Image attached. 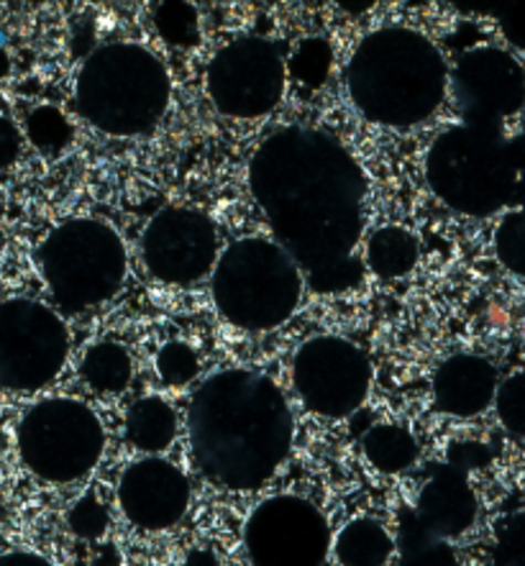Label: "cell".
<instances>
[{"instance_id":"1","label":"cell","mask_w":525,"mask_h":566,"mask_svg":"<svg viewBox=\"0 0 525 566\" xmlns=\"http://www.w3.org/2000/svg\"><path fill=\"white\" fill-rule=\"evenodd\" d=\"M256 206L280 244L308 272L315 293H344L361 280L357 256L367 180L334 136L290 126L260 144L249 165Z\"/></svg>"},{"instance_id":"2","label":"cell","mask_w":525,"mask_h":566,"mask_svg":"<svg viewBox=\"0 0 525 566\" xmlns=\"http://www.w3.org/2000/svg\"><path fill=\"white\" fill-rule=\"evenodd\" d=\"M192 462L225 490H260L293 449V412L272 377L229 369L198 387L188 410Z\"/></svg>"},{"instance_id":"3","label":"cell","mask_w":525,"mask_h":566,"mask_svg":"<svg viewBox=\"0 0 525 566\" xmlns=\"http://www.w3.org/2000/svg\"><path fill=\"white\" fill-rule=\"evenodd\" d=\"M346 91L371 124H423L447 95L449 70L426 34L406 27L377 29L361 39L344 72Z\"/></svg>"},{"instance_id":"4","label":"cell","mask_w":525,"mask_h":566,"mask_svg":"<svg viewBox=\"0 0 525 566\" xmlns=\"http://www.w3.org/2000/svg\"><path fill=\"white\" fill-rule=\"evenodd\" d=\"M172 83L165 62L141 44H108L87 56L75 83V108L108 136H141L165 118Z\"/></svg>"},{"instance_id":"5","label":"cell","mask_w":525,"mask_h":566,"mask_svg":"<svg viewBox=\"0 0 525 566\" xmlns=\"http://www.w3.org/2000/svg\"><path fill=\"white\" fill-rule=\"evenodd\" d=\"M426 177L435 198L456 213L487 218L515 206L513 139L503 126L456 124L435 136L426 157Z\"/></svg>"},{"instance_id":"6","label":"cell","mask_w":525,"mask_h":566,"mask_svg":"<svg viewBox=\"0 0 525 566\" xmlns=\"http://www.w3.org/2000/svg\"><path fill=\"white\" fill-rule=\"evenodd\" d=\"M303 295L301 266L266 239H241L218 256L213 303L241 331H270L295 313Z\"/></svg>"},{"instance_id":"7","label":"cell","mask_w":525,"mask_h":566,"mask_svg":"<svg viewBox=\"0 0 525 566\" xmlns=\"http://www.w3.org/2000/svg\"><path fill=\"white\" fill-rule=\"evenodd\" d=\"M39 270L56 308L67 315L108 303L126 277V247L108 223L72 218L39 247Z\"/></svg>"},{"instance_id":"8","label":"cell","mask_w":525,"mask_h":566,"mask_svg":"<svg viewBox=\"0 0 525 566\" xmlns=\"http://www.w3.org/2000/svg\"><path fill=\"white\" fill-rule=\"evenodd\" d=\"M23 467L46 484H72L91 474L105 449L101 418L72 398L39 400L15 428Z\"/></svg>"},{"instance_id":"9","label":"cell","mask_w":525,"mask_h":566,"mask_svg":"<svg viewBox=\"0 0 525 566\" xmlns=\"http://www.w3.org/2000/svg\"><path fill=\"white\" fill-rule=\"evenodd\" d=\"M67 357L70 334L60 313L29 297L0 303V390H44Z\"/></svg>"},{"instance_id":"10","label":"cell","mask_w":525,"mask_h":566,"mask_svg":"<svg viewBox=\"0 0 525 566\" xmlns=\"http://www.w3.org/2000/svg\"><path fill=\"white\" fill-rule=\"evenodd\" d=\"M293 387L315 416L346 418L365 406L369 395V357L342 336H315L295 352Z\"/></svg>"},{"instance_id":"11","label":"cell","mask_w":525,"mask_h":566,"mask_svg":"<svg viewBox=\"0 0 525 566\" xmlns=\"http://www.w3.org/2000/svg\"><path fill=\"white\" fill-rule=\"evenodd\" d=\"M244 546L254 566H323L334 538L326 515L311 500L277 495L249 515Z\"/></svg>"},{"instance_id":"12","label":"cell","mask_w":525,"mask_h":566,"mask_svg":"<svg viewBox=\"0 0 525 566\" xmlns=\"http://www.w3.org/2000/svg\"><path fill=\"white\" fill-rule=\"evenodd\" d=\"M285 93V60L277 46L246 36L223 46L208 64V95L223 116L260 118Z\"/></svg>"},{"instance_id":"13","label":"cell","mask_w":525,"mask_h":566,"mask_svg":"<svg viewBox=\"0 0 525 566\" xmlns=\"http://www.w3.org/2000/svg\"><path fill=\"white\" fill-rule=\"evenodd\" d=\"M141 256L155 280L167 285H192L213 272L221 256L216 226L200 210H161L144 231Z\"/></svg>"},{"instance_id":"14","label":"cell","mask_w":525,"mask_h":566,"mask_svg":"<svg viewBox=\"0 0 525 566\" xmlns=\"http://www.w3.org/2000/svg\"><path fill=\"white\" fill-rule=\"evenodd\" d=\"M449 83L462 124L503 126L525 105V70L497 46H476L459 56Z\"/></svg>"},{"instance_id":"15","label":"cell","mask_w":525,"mask_h":566,"mask_svg":"<svg viewBox=\"0 0 525 566\" xmlns=\"http://www.w3.org/2000/svg\"><path fill=\"white\" fill-rule=\"evenodd\" d=\"M118 505L141 531H167L188 513L190 480L180 467L159 457L139 459L118 480Z\"/></svg>"},{"instance_id":"16","label":"cell","mask_w":525,"mask_h":566,"mask_svg":"<svg viewBox=\"0 0 525 566\" xmlns=\"http://www.w3.org/2000/svg\"><path fill=\"white\" fill-rule=\"evenodd\" d=\"M413 511L428 531L451 541L472 528L480 503H476L466 472L451 464H441L433 469L420 488Z\"/></svg>"},{"instance_id":"17","label":"cell","mask_w":525,"mask_h":566,"mask_svg":"<svg viewBox=\"0 0 525 566\" xmlns=\"http://www.w3.org/2000/svg\"><path fill=\"white\" fill-rule=\"evenodd\" d=\"M497 387V369L487 359L456 354L435 369L433 402L447 416L474 418L495 402Z\"/></svg>"},{"instance_id":"18","label":"cell","mask_w":525,"mask_h":566,"mask_svg":"<svg viewBox=\"0 0 525 566\" xmlns=\"http://www.w3.org/2000/svg\"><path fill=\"white\" fill-rule=\"evenodd\" d=\"M177 436V416L161 398L136 400L126 412V439L141 454H161L172 447Z\"/></svg>"},{"instance_id":"19","label":"cell","mask_w":525,"mask_h":566,"mask_svg":"<svg viewBox=\"0 0 525 566\" xmlns=\"http://www.w3.org/2000/svg\"><path fill=\"white\" fill-rule=\"evenodd\" d=\"M395 554V538L375 517H357L334 538L338 566H385Z\"/></svg>"},{"instance_id":"20","label":"cell","mask_w":525,"mask_h":566,"mask_svg":"<svg viewBox=\"0 0 525 566\" xmlns=\"http://www.w3.org/2000/svg\"><path fill=\"white\" fill-rule=\"evenodd\" d=\"M395 554H398V566H459L454 546L428 531L413 507H406L398 517Z\"/></svg>"},{"instance_id":"21","label":"cell","mask_w":525,"mask_h":566,"mask_svg":"<svg viewBox=\"0 0 525 566\" xmlns=\"http://www.w3.org/2000/svg\"><path fill=\"white\" fill-rule=\"evenodd\" d=\"M420 247L416 237L400 226H385L367 241V266L377 277L398 280L413 272Z\"/></svg>"},{"instance_id":"22","label":"cell","mask_w":525,"mask_h":566,"mask_svg":"<svg viewBox=\"0 0 525 566\" xmlns=\"http://www.w3.org/2000/svg\"><path fill=\"white\" fill-rule=\"evenodd\" d=\"M361 451L367 462L382 474H400L416 464L418 441L408 428L395 423H377L361 436Z\"/></svg>"},{"instance_id":"23","label":"cell","mask_w":525,"mask_h":566,"mask_svg":"<svg viewBox=\"0 0 525 566\" xmlns=\"http://www.w3.org/2000/svg\"><path fill=\"white\" fill-rule=\"evenodd\" d=\"M80 375L87 382V387L101 395H118L124 392L134 375V361L132 354L126 352V346L101 342L93 349H87L80 364Z\"/></svg>"},{"instance_id":"24","label":"cell","mask_w":525,"mask_h":566,"mask_svg":"<svg viewBox=\"0 0 525 566\" xmlns=\"http://www.w3.org/2000/svg\"><path fill=\"white\" fill-rule=\"evenodd\" d=\"M155 27L159 36L172 46L198 44V11L190 3H161L155 8Z\"/></svg>"},{"instance_id":"25","label":"cell","mask_w":525,"mask_h":566,"mask_svg":"<svg viewBox=\"0 0 525 566\" xmlns=\"http://www.w3.org/2000/svg\"><path fill=\"white\" fill-rule=\"evenodd\" d=\"M495 254L507 272L525 277V210L515 208L495 231Z\"/></svg>"},{"instance_id":"26","label":"cell","mask_w":525,"mask_h":566,"mask_svg":"<svg viewBox=\"0 0 525 566\" xmlns=\"http://www.w3.org/2000/svg\"><path fill=\"white\" fill-rule=\"evenodd\" d=\"M27 134L36 149L46 151V155H56V151H62L70 144L72 126L60 111L44 105V108H36L29 116Z\"/></svg>"},{"instance_id":"27","label":"cell","mask_w":525,"mask_h":566,"mask_svg":"<svg viewBox=\"0 0 525 566\" xmlns=\"http://www.w3.org/2000/svg\"><path fill=\"white\" fill-rule=\"evenodd\" d=\"M155 367L161 382L169 387H185L198 377L200 361H198L196 349H192L190 344L169 342L157 352Z\"/></svg>"},{"instance_id":"28","label":"cell","mask_w":525,"mask_h":566,"mask_svg":"<svg viewBox=\"0 0 525 566\" xmlns=\"http://www.w3.org/2000/svg\"><path fill=\"white\" fill-rule=\"evenodd\" d=\"M495 410L507 433L525 439V371H515L513 377L500 382Z\"/></svg>"},{"instance_id":"29","label":"cell","mask_w":525,"mask_h":566,"mask_svg":"<svg viewBox=\"0 0 525 566\" xmlns=\"http://www.w3.org/2000/svg\"><path fill=\"white\" fill-rule=\"evenodd\" d=\"M328 67H330V46L323 42V39H308V42H303L301 50L295 52L293 62H290L293 75L308 87H318L323 80H326Z\"/></svg>"},{"instance_id":"30","label":"cell","mask_w":525,"mask_h":566,"mask_svg":"<svg viewBox=\"0 0 525 566\" xmlns=\"http://www.w3.org/2000/svg\"><path fill=\"white\" fill-rule=\"evenodd\" d=\"M497 566H525V511L507 515L495 536Z\"/></svg>"},{"instance_id":"31","label":"cell","mask_w":525,"mask_h":566,"mask_svg":"<svg viewBox=\"0 0 525 566\" xmlns=\"http://www.w3.org/2000/svg\"><path fill=\"white\" fill-rule=\"evenodd\" d=\"M105 523H108V515H105L103 505L95 503L93 497H85L83 503L75 505V511L70 513V525L77 536L83 538H95L105 531Z\"/></svg>"},{"instance_id":"32","label":"cell","mask_w":525,"mask_h":566,"mask_svg":"<svg viewBox=\"0 0 525 566\" xmlns=\"http://www.w3.org/2000/svg\"><path fill=\"white\" fill-rule=\"evenodd\" d=\"M497 23L507 44L525 52V6H511L497 13Z\"/></svg>"},{"instance_id":"33","label":"cell","mask_w":525,"mask_h":566,"mask_svg":"<svg viewBox=\"0 0 525 566\" xmlns=\"http://www.w3.org/2000/svg\"><path fill=\"white\" fill-rule=\"evenodd\" d=\"M21 151V134L19 128L13 126L11 118H6L0 113V169L11 167L15 159H19Z\"/></svg>"},{"instance_id":"34","label":"cell","mask_w":525,"mask_h":566,"mask_svg":"<svg viewBox=\"0 0 525 566\" xmlns=\"http://www.w3.org/2000/svg\"><path fill=\"white\" fill-rule=\"evenodd\" d=\"M515 172H518V192H515V206L525 210V128L513 139Z\"/></svg>"},{"instance_id":"35","label":"cell","mask_w":525,"mask_h":566,"mask_svg":"<svg viewBox=\"0 0 525 566\" xmlns=\"http://www.w3.org/2000/svg\"><path fill=\"white\" fill-rule=\"evenodd\" d=\"M0 566H54V564L46 562L44 556L31 554V552H8V554H0Z\"/></svg>"},{"instance_id":"36","label":"cell","mask_w":525,"mask_h":566,"mask_svg":"<svg viewBox=\"0 0 525 566\" xmlns=\"http://www.w3.org/2000/svg\"><path fill=\"white\" fill-rule=\"evenodd\" d=\"M344 11H351V13H365L371 8V3H367V0H361V3H342Z\"/></svg>"}]
</instances>
